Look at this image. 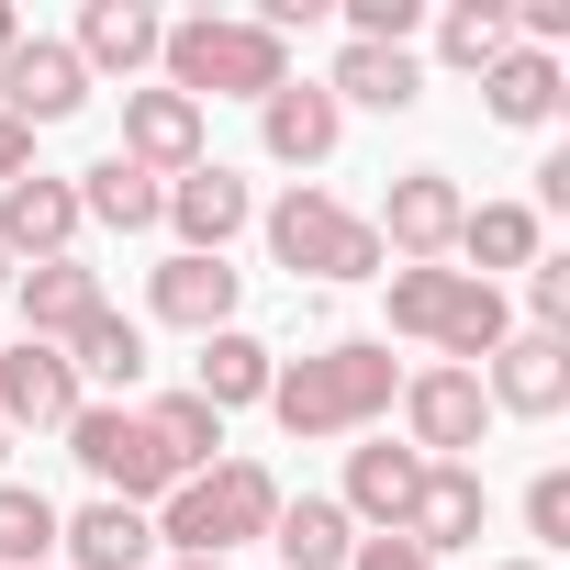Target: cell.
<instances>
[{
  "mask_svg": "<svg viewBox=\"0 0 570 570\" xmlns=\"http://www.w3.org/2000/svg\"><path fill=\"white\" fill-rule=\"evenodd\" d=\"M392 392H403L392 336H336V347H314V358H279V370H268V414H279L292 448L370 436V425L392 414Z\"/></svg>",
  "mask_w": 570,
  "mask_h": 570,
  "instance_id": "1",
  "label": "cell"
},
{
  "mask_svg": "<svg viewBox=\"0 0 570 570\" xmlns=\"http://www.w3.org/2000/svg\"><path fill=\"white\" fill-rule=\"evenodd\" d=\"M157 68H168L157 90H179V101H268L292 79V46L257 12H190V23L157 35Z\"/></svg>",
  "mask_w": 570,
  "mask_h": 570,
  "instance_id": "2",
  "label": "cell"
},
{
  "mask_svg": "<svg viewBox=\"0 0 570 570\" xmlns=\"http://www.w3.org/2000/svg\"><path fill=\"white\" fill-rule=\"evenodd\" d=\"M392 279V336L436 347L448 370L492 358L514 336V303H503V279H470V268H381Z\"/></svg>",
  "mask_w": 570,
  "mask_h": 570,
  "instance_id": "3",
  "label": "cell"
},
{
  "mask_svg": "<svg viewBox=\"0 0 570 570\" xmlns=\"http://www.w3.org/2000/svg\"><path fill=\"white\" fill-rule=\"evenodd\" d=\"M268 514H279V481H268L257 459H213V470H190V481L168 492L157 537H168L179 559H235L246 537H268Z\"/></svg>",
  "mask_w": 570,
  "mask_h": 570,
  "instance_id": "4",
  "label": "cell"
},
{
  "mask_svg": "<svg viewBox=\"0 0 570 570\" xmlns=\"http://www.w3.org/2000/svg\"><path fill=\"white\" fill-rule=\"evenodd\" d=\"M257 235H268V257L292 268V279H381L370 213H347V202H325V190H303V179L257 213Z\"/></svg>",
  "mask_w": 570,
  "mask_h": 570,
  "instance_id": "5",
  "label": "cell"
},
{
  "mask_svg": "<svg viewBox=\"0 0 570 570\" xmlns=\"http://www.w3.org/2000/svg\"><path fill=\"white\" fill-rule=\"evenodd\" d=\"M68 448H79V470L101 481V503H168L179 492V470L157 459V436H146V414H124V403H79L68 414Z\"/></svg>",
  "mask_w": 570,
  "mask_h": 570,
  "instance_id": "6",
  "label": "cell"
},
{
  "mask_svg": "<svg viewBox=\"0 0 570 570\" xmlns=\"http://www.w3.org/2000/svg\"><path fill=\"white\" fill-rule=\"evenodd\" d=\"M459 224H470V202H459V179L448 168H403L392 190H381V257L392 268H448L459 257Z\"/></svg>",
  "mask_w": 570,
  "mask_h": 570,
  "instance_id": "7",
  "label": "cell"
},
{
  "mask_svg": "<svg viewBox=\"0 0 570 570\" xmlns=\"http://www.w3.org/2000/svg\"><path fill=\"white\" fill-rule=\"evenodd\" d=\"M403 448L414 459H470L481 448V425H492V392H481V370H403Z\"/></svg>",
  "mask_w": 570,
  "mask_h": 570,
  "instance_id": "8",
  "label": "cell"
},
{
  "mask_svg": "<svg viewBox=\"0 0 570 570\" xmlns=\"http://www.w3.org/2000/svg\"><path fill=\"white\" fill-rule=\"evenodd\" d=\"M0 112H12L23 135H46V124H68V112H90V68L57 46V35H23L12 57H0Z\"/></svg>",
  "mask_w": 570,
  "mask_h": 570,
  "instance_id": "9",
  "label": "cell"
},
{
  "mask_svg": "<svg viewBox=\"0 0 570 570\" xmlns=\"http://www.w3.org/2000/svg\"><path fill=\"white\" fill-rule=\"evenodd\" d=\"M90 392H79V370H68V347H0V425L12 436H68V414H79Z\"/></svg>",
  "mask_w": 570,
  "mask_h": 570,
  "instance_id": "10",
  "label": "cell"
},
{
  "mask_svg": "<svg viewBox=\"0 0 570 570\" xmlns=\"http://www.w3.org/2000/svg\"><path fill=\"white\" fill-rule=\"evenodd\" d=\"M157 224H179V257H224L246 224H257V190L224 168V157H202L190 179H168V213Z\"/></svg>",
  "mask_w": 570,
  "mask_h": 570,
  "instance_id": "11",
  "label": "cell"
},
{
  "mask_svg": "<svg viewBox=\"0 0 570 570\" xmlns=\"http://www.w3.org/2000/svg\"><path fill=\"white\" fill-rule=\"evenodd\" d=\"M481 514H492V492H481V470L470 459H425V481H414V503H403V548H425V559H448V548H470L481 537Z\"/></svg>",
  "mask_w": 570,
  "mask_h": 570,
  "instance_id": "12",
  "label": "cell"
},
{
  "mask_svg": "<svg viewBox=\"0 0 570 570\" xmlns=\"http://www.w3.org/2000/svg\"><path fill=\"white\" fill-rule=\"evenodd\" d=\"M124 168H146V179H190L202 168V101H179V90H124V146H112Z\"/></svg>",
  "mask_w": 570,
  "mask_h": 570,
  "instance_id": "13",
  "label": "cell"
},
{
  "mask_svg": "<svg viewBox=\"0 0 570 570\" xmlns=\"http://www.w3.org/2000/svg\"><path fill=\"white\" fill-rule=\"evenodd\" d=\"M481 392H492V414H525V425H548L559 403H570V336H503L492 347V370H481Z\"/></svg>",
  "mask_w": 570,
  "mask_h": 570,
  "instance_id": "14",
  "label": "cell"
},
{
  "mask_svg": "<svg viewBox=\"0 0 570 570\" xmlns=\"http://www.w3.org/2000/svg\"><path fill=\"white\" fill-rule=\"evenodd\" d=\"M235 303H246V268H224V257H157V279H146V314L179 336H224Z\"/></svg>",
  "mask_w": 570,
  "mask_h": 570,
  "instance_id": "15",
  "label": "cell"
},
{
  "mask_svg": "<svg viewBox=\"0 0 570 570\" xmlns=\"http://www.w3.org/2000/svg\"><path fill=\"white\" fill-rule=\"evenodd\" d=\"M0 257H79V190L23 168V179H0Z\"/></svg>",
  "mask_w": 570,
  "mask_h": 570,
  "instance_id": "16",
  "label": "cell"
},
{
  "mask_svg": "<svg viewBox=\"0 0 570 570\" xmlns=\"http://www.w3.org/2000/svg\"><path fill=\"white\" fill-rule=\"evenodd\" d=\"M336 135H347V112H336V90H325V79H279V90L257 101V146H268L279 168H325V157H336Z\"/></svg>",
  "mask_w": 570,
  "mask_h": 570,
  "instance_id": "17",
  "label": "cell"
},
{
  "mask_svg": "<svg viewBox=\"0 0 570 570\" xmlns=\"http://www.w3.org/2000/svg\"><path fill=\"white\" fill-rule=\"evenodd\" d=\"M12 303H23V336H35V347H68L90 314H112V292H101L90 257H46V268H23Z\"/></svg>",
  "mask_w": 570,
  "mask_h": 570,
  "instance_id": "18",
  "label": "cell"
},
{
  "mask_svg": "<svg viewBox=\"0 0 570 570\" xmlns=\"http://www.w3.org/2000/svg\"><path fill=\"white\" fill-rule=\"evenodd\" d=\"M157 12H146V0H90V12H79V35H68V57L90 68V79H135V68H157Z\"/></svg>",
  "mask_w": 570,
  "mask_h": 570,
  "instance_id": "19",
  "label": "cell"
},
{
  "mask_svg": "<svg viewBox=\"0 0 570 570\" xmlns=\"http://www.w3.org/2000/svg\"><path fill=\"white\" fill-rule=\"evenodd\" d=\"M414 481H425V459L414 448H392V436H370V448H347V492H336V514L347 525H403V503H414Z\"/></svg>",
  "mask_w": 570,
  "mask_h": 570,
  "instance_id": "20",
  "label": "cell"
},
{
  "mask_svg": "<svg viewBox=\"0 0 570 570\" xmlns=\"http://www.w3.org/2000/svg\"><path fill=\"white\" fill-rule=\"evenodd\" d=\"M325 90H336V112H347V101H358V112H414V101H425V57H414V46H347Z\"/></svg>",
  "mask_w": 570,
  "mask_h": 570,
  "instance_id": "21",
  "label": "cell"
},
{
  "mask_svg": "<svg viewBox=\"0 0 570 570\" xmlns=\"http://www.w3.org/2000/svg\"><path fill=\"white\" fill-rule=\"evenodd\" d=\"M57 548H68L79 570H146L157 514H135V503H79V514H57Z\"/></svg>",
  "mask_w": 570,
  "mask_h": 570,
  "instance_id": "22",
  "label": "cell"
},
{
  "mask_svg": "<svg viewBox=\"0 0 570 570\" xmlns=\"http://www.w3.org/2000/svg\"><path fill=\"white\" fill-rule=\"evenodd\" d=\"M268 548H279V570H347V548H358V525L336 514V492H279V514H268Z\"/></svg>",
  "mask_w": 570,
  "mask_h": 570,
  "instance_id": "23",
  "label": "cell"
},
{
  "mask_svg": "<svg viewBox=\"0 0 570 570\" xmlns=\"http://www.w3.org/2000/svg\"><path fill=\"white\" fill-rule=\"evenodd\" d=\"M68 190H79V224H112V235H146V224L168 213V179H146V168H124V157L79 168Z\"/></svg>",
  "mask_w": 570,
  "mask_h": 570,
  "instance_id": "24",
  "label": "cell"
},
{
  "mask_svg": "<svg viewBox=\"0 0 570 570\" xmlns=\"http://www.w3.org/2000/svg\"><path fill=\"white\" fill-rule=\"evenodd\" d=\"M268 347L246 336V325H224V336H202V358H190V392L213 403V414H235V403H268Z\"/></svg>",
  "mask_w": 570,
  "mask_h": 570,
  "instance_id": "25",
  "label": "cell"
},
{
  "mask_svg": "<svg viewBox=\"0 0 570 570\" xmlns=\"http://www.w3.org/2000/svg\"><path fill=\"white\" fill-rule=\"evenodd\" d=\"M481 101H492V124H548V112H559V57L503 46V57L481 68Z\"/></svg>",
  "mask_w": 570,
  "mask_h": 570,
  "instance_id": "26",
  "label": "cell"
},
{
  "mask_svg": "<svg viewBox=\"0 0 570 570\" xmlns=\"http://www.w3.org/2000/svg\"><path fill=\"white\" fill-rule=\"evenodd\" d=\"M459 257H470V279H492V268H537L548 246H537V213L525 202H481L459 224Z\"/></svg>",
  "mask_w": 570,
  "mask_h": 570,
  "instance_id": "27",
  "label": "cell"
},
{
  "mask_svg": "<svg viewBox=\"0 0 570 570\" xmlns=\"http://www.w3.org/2000/svg\"><path fill=\"white\" fill-rule=\"evenodd\" d=\"M146 436H157V459L190 481V470H213V448H224V414H213L202 392H157V403H146Z\"/></svg>",
  "mask_w": 570,
  "mask_h": 570,
  "instance_id": "28",
  "label": "cell"
},
{
  "mask_svg": "<svg viewBox=\"0 0 570 570\" xmlns=\"http://www.w3.org/2000/svg\"><path fill=\"white\" fill-rule=\"evenodd\" d=\"M68 370H79V381L135 392V381H146V325H135V314H90V325L68 336Z\"/></svg>",
  "mask_w": 570,
  "mask_h": 570,
  "instance_id": "29",
  "label": "cell"
},
{
  "mask_svg": "<svg viewBox=\"0 0 570 570\" xmlns=\"http://www.w3.org/2000/svg\"><path fill=\"white\" fill-rule=\"evenodd\" d=\"M57 559V503L35 481H0V570H46Z\"/></svg>",
  "mask_w": 570,
  "mask_h": 570,
  "instance_id": "30",
  "label": "cell"
},
{
  "mask_svg": "<svg viewBox=\"0 0 570 570\" xmlns=\"http://www.w3.org/2000/svg\"><path fill=\"white\" fill-rule=\"evenodd\" d=\"M503 46H514V35H503V0H448V12H436V57H448V68L481 79Z\"/></svg>",
  "mask_w": 570,
  "mask_h": 570,
  "instance_id": "31",
  "label": "cell"
},
{
  "mask_svg": "<svg viewBox=\"0 0 570 570\" xmlns=\"http://www.w3.org/2000/svg\"><path fill=\"white\" fill-rule=\"evenodd\" d=\"M425 0H347V46H414Z\"/></svg>",
  "mask_w": 570,
  "mask_h": 570,
  "instance_id": "32",
  "label": "cell"
},
{
  "mask_svg": "<svg viewBox=\"0 0 570 570\" xmlns=\"http://www.w3.org/2000/svg\"><path fill=\"white\" fill-rule=\"evenodd\" d=\"M525 537L537 548H570V470H537L525 481Z\"/></svg>",
  "mask_w": 570,
  "mask_h": 570,
  "instance_id": "33",
  "label": "cell"
},
{
  "mask_svg": "<svg viewBox=\"0 0 570 570\" xmlns=\"http://www.w3.org/2000/svg\"><path fill=\"white\" fill-rule=\"evenodd\" d=\"M525 314H537V336H570V257L525 268Z\"/></svg>",
  "mask_w": 570,
  "mask_h": 570,
  "instance_id": "34",
  "label": "cell"
},
{
  "mask_svg": "<svg viewBox=\"0 0 570 570\" xmlns=\"http://www.w3.org/2000/svg\"><path fill=\"white\" fill-rule=\"evenodd\" d=\"M347 570H436V559H425V548H403V537H358V548H347Z\"/></svg>",
  "mask_w": 570,
  "mask_h": 570,
  "instance_id": "35",
  "label": "cell"
},
{
  "mask_svg": "<svg viewBox=\"0 0 570 570\" xmlns=\"http://www.w3.org/2000/svg\"><path fill=\"white\" fill-rule=\"evenodd\" d=\"M537 202H548V213H570V146H559V157H537Z\"/></svg>",
  "mask_w": 570,
  "mask_h": 570,
  "instance_id": "36",
  "label": "cell"
},
{
  "mask_svg": "<svg viewBox=\"0 0 570 570\" xmlns=\"http://www.w3.org/2000/svg\"><path fill=\"white\" fill-rule=\"evenodd\" d=\"M23 168H35V135H23L12 112H0V179H23Z\"/></svg>",
  "mask_w": 570,
  "mask_h": 570,
  "instance_id": "37",
  "label": "cell"
},
{
  "mask_svg": "<svg viewBox=\"0 0 570 570\" xmlns=\"http://www.w3.org/2000/svg\"><path fill=\"white\" fill-rule=\"evenodd\" d=\"M12 46H23V23H12V0H0V57H12Z\"/></svg>",
  "mask_w": 570,
  "mask_h": 570,
  "instance_id": "38",
  "label": "cell"
},
{
  "mask_svg": "<svg viewBox=\"0 0 570 570\" xmlns=\"http://www.w3.org/2000/svg\"><path fill=\"white\" fill-rule=\"evenodd\" d=\"M492 570H548V559H492Z\"/></svg>",
  "mask_w": 570,
  "mask_h": 570,
  "instance_id": "39",
  "label": "cell"
},
{
  "mask_svg": "<svg viewBox=\"0 0 570 570\" xmlns=\"http://www.w3.org/2000/svg\"><path fill=\"white\" fill-rule=\"evenodd\" d=\"M0 303H12V257H0Z\"/></svg>",
  "mask_w": 570,
  "mask_h": 570,
  "instance_id": "40",
  "label": "cell"
},
{
  "mask_svg": "<svg viewBox=\"0 0 570 570\" xmlns=\"http://www.w3.org/2000/svg\"><path fill=\"white\" fill-rule=\"evenodd\" d=\"M179 570H224V559H179Z\"/></svg>",
  "mask_w": 570,
  "mask_h": 570,
  "instance_id": "41",
  "label": "cell"
},
{
  "mask_svg": "<svg viewBox=\"0 0 570 570\" xmlns=\"http://www.w3.org/2000/svg\"><path fill=\"white\" fill-rule=\"evenodd\" d=\"M0 459H12V425H0Z\"/></svg>",
  "mask_w": 570,
  "mask_h": 570,
  "instance_id": "42",
  "label": "cell"
}]
</instances>
